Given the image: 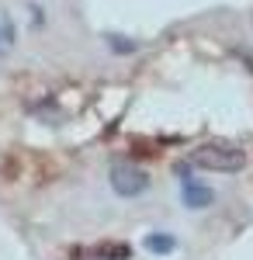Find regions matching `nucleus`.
I'll return each mask as SVG.
<instances>
[{
  "mask_svg": "<svg viewBox=\"0 0 253 260\" xmlns=\"http://www.w3.org/2000/svg\"><path fill=\"white\" fill-rule=\"evenodd\" d=\"M187 160H191V167L208 170V174H239L246 167V153L229 142H208V146H198Z\"/></svg>",
  "mask_w": 253,
  "mask_h": 260,
  "instance_id": "1",
  "label": "nucleus"
},
{
  "mask_svg": "<svg viewBox=\"0 0 253 260\" xmlns=\"http://www.w3.org/2000/svg\"><path fill=\"white\" fill-rule=\"evenodd\" d=\"M111 191H115L118 198H139V194H146L149 191V174L142 170V167H132V163H115L111 167Z\"/></svg>",
  "mask_w": 253,
  "mask_h": 260,
  "instance_id": "2",
  "label": "nucleus"
},
{
  "mask_svg": "<svg viewBox=\"0 0 253 260\" xmlns=\"http://www.w3.org/2000/svg\"><path fill=\"white\" fill-rule=\"evenodd\" d=\"M180 201H184L191 212H198V208H212L215 205V191H212V184H205L201 177L180 170Z\"/></svg>",
  "mask_w": 253,
  "mask_h": 260,
  "instance_id": "3",
  "label": "nucleus"
},
{
  "mask_svg": "<svg viewBox=\"0 0 253 260\" xmlns=\"http://www.w3.org/2000/svg\"><path fill=\"white\" fill-rule=\"evenodd\" d=\"M142 246H146L149 253H156V257H170L177 250V236L174 233H149V236L142 240Z\"/></svg>",
  "mask_w": 253,
  "mask_h": 260,
  "instance_id": "4",
  "label": "nucleus"
},
{
  "mask_svg": "<svg viewBox=\"0 0 253 260\" xmlns=\"http://www.w3.org/2000/svg\"><path fill=\"white\" fill-rule=\"evenodd\" d=\"M108 49H111L115 56H136L142 45H139V42H132L129 35H108Z\"/></svg>",
  "mask_w": 253,
  "mask_h": 260,
  "instance_id": "5",
  "label": "nucleus"
},
{
  "mask_svg": "<svg viewBox=\"0 0 253 260\" xmlns=\"http://www.w3.org/2000/svg\"><path fill=\"white\" fill-rule=\"evenodd\" d=\"M94 253H98L101 260H129V253H132V250H129L125 243H101Z\"/></svg>",
  "mask_w": 253,
  "mask_h": 260,
  "instance_id": "6",
  "label": "nucleus"
},
{
  "mask_svg": "<svg viewBox=\"0 0 253 260\" xmlns=\"http://www.w3.org/2000/svg\"><path fill=\"white\" fill-rule=\"evenodd\" d=\"M0 31H4L7 49H14V42H18V28H14V18H11L7 11H0Z\"/></svg>",
  "mask_w": 253,
  "mask_h": 260,
  "instance_id": "7",
  "label": "nucleus"
},
{
  "mask_svg": "<svg viewBox=\"0 0 253 260\" xmlns=\"http://www.w3.org/2000/svg\"><path fill=\"white\" fill-rule=\"evenodd\" d=\"M7 52H11V49H7V42H4V31H0V59H4Z\"/></svg>",
  "mask_w": 253,
  "mask_h": 260,
  "instance_id": "8",
  "label": "nucleus"
}]
</instances>
